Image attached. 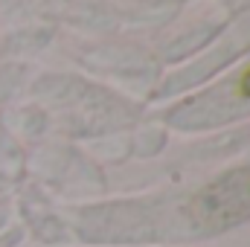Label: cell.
<instances>
[{"label": "cell", "mask_w": 250, "mask_h": 247, "mask_svg": "<svg viewBox=\"0 0 250 247\" xmlns=\"http://www.w3.org/2000/svg\"><path fill=\"white\" fill-rule=\"evenodd\" d=\"M242 93H245V96H250V70L245 73V79H242Z\"/></svg>", "instance_id": "cell-1"}]
</instances>
